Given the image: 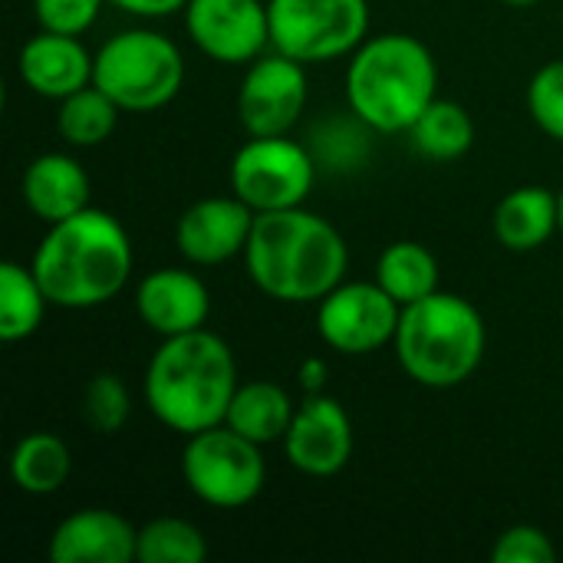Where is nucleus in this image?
<instances>
[{"label": "nucleus", "mask_w": 563, "mask_h": 563, "mask_svg": "<svg viewBox=\"0 0 563 563\" xmlns=\"http://www.w3.org/2000/svg\"><path fill=\"white\" fill-rule=\"evenodd\" d=\"M271 49L307 66L350 56L369 36V0H267Z\"/></svg>", "instance_id": "9"}, {"label": "nucleus", "mask_w": 563, "mask_h": 563, "mask_svg": "<svg viewBox=\"0 0 563 563\" xmlns=\"http://www.w3.org/2000/svg\"><path fill=\"white\" fill-rule=\"evenodd\" d=\"M346 106L379 135L409 132L439 96V63L412 33L366 36L346 63Z\"/></svg>", "instance_id": "4"}, {"label": "nucleus", "mask_w": 563, "mask_h": 563, "mask_svg": "<svg viewBox=\"0 0 563 563\" xmlns=\"http://www.w3.org/2000/svg\"><path fill=\"white\" fill-rule=\"evenodd\" d=\"M185 56L178 43L152 26L119 30L96 49L92 86L122 112H155L175 102L185 86Z\"/></svg>", "instance_id": "6"}, {"label": "nucleus", "mask_w": 563, "mask_h": 563, "mask_svg": "<svg viewBox=\"0 0 563 563\" xmlns=\"http://www.w3.org/2000/svg\"><path fill=\"white\" fill-rule=\"evenodd\" d=\"M294 412H297V402L280 383L251 379V383L238 386V393L228 406L224 426H231L244 439L267 449L274 442H284V435L294 422Z\"/></svg>", "instance_id": "20"}, {"label": "nucleus", "mask_w": 563, "mask_h": 563, "mask_svg": "<svg viewBox=\"0 0 563 563\" xmlns=\"http://www.w3.org/2000/svg\"><path fill=\"white\" fill-rule=\"evenodd\" d=\"M188 40L221 66H247L271 49L267 0H188Z\"/></svg>", "instance_id": "12"}, {"label": "nucleus", "mask_w": 563, "mask_h": 563, "mask_svg": "<svg viewBox=\"0 0 563 563\" xmlns=\"http://www.w3.org/2000/svg\"><path fill=\"white\" fill-rule=\"evenodd\" d=\"M257 211L234 191L211 195L181 211L175 221V247L191 267H218L244 257Z\"/></svg>", "instance_id": "14"}, {"label": "nucleus", "mask_w": 563, "mask_h": 563, "mask_svg": "<svg viewBox=\"0 0 563 563\" xmlns=\"http://www.w3.org/2000/svg\"><path fill=\"white\" fill-rule=\"evenodd\" d=\"M320 162L310 145L290 135H247L231 158V191L257 214L307 205Z\"/></svg>", "instance_id": "8"}, {"label": "nucleus", "mask_w": 563, "mask_h": 563, "mask_svg": "<svg viewBox=\"0 0 563 563\" xmlns=\"http://www.w3.org/2000/svg\"><path fill=\"white\" fill-rule=\"evenodd\" d=\"M406 135L419 155L432 162H455L465 158L475 145V119L462 102L435 96Z\"/></svg>", "instance_id": "24"}, {"label": "nucleus", "mask_w": 563, "mask_h": 563, "mask_svg": "<svg viewBox=\"0 0 563 563\" xmlns=\"http://www.w3.org/2000/svg\"><path fill=\"white\" fill-rule=\"evenodd\" d=\"M208 558V541L201 528L185 518H155L139 528V561L142 563H201Z\"/></svg>", "instance_id": "26"}, {"label": "nucleus", "mask_w": 563, "mask_h": 563, "mask_svg": "<svg viewBox=\"0 0 563 563\" xmlns=\"http://www.w3.org/2000/svg\"><path fill=\"white\" fill-rule=\"evenodd\" d=\"M297 379H300L303 393H323V386H327V363L320 356L303 360L300 369H297Z\"/></svg>", "instance_id": "32"}, {"label": "nucleus", "mask_w": 563, "mask_h": 563, "mask_svg": "<svg viewBox=\"0 0 563 563\" xmlns=\"http://www.w3.org/2000/svg\"><path fill=\"white\" fill-rule=\"evenodd\" d=\"M20 195L33 218H40L43 224H56L89 208L92 181L79 158L66 152H43L23 168Z\"/></svg>", "instance_id": "18"}, {"label": "nucleus", "mask_w": 563, "mask_h": 563, "mask_svg": "<svg viewBox=\"0 0 563 563\" xmlns=\"http://www.w3.org/2000/svg\"><path fill=\"white\" fill-rule=\"evenodd\" d=\"M92 63L96 53H89L79 36L40 30L20 46L16 73L30 92L59 102L92 82Z\"/></svg>", "instance_id": "17"}, {"label": "nucleus", "mask_w": 563, "mask_h": 563, "mask_svg": "<svg viewBox=\"0 0 563 563\" xmlns=\"http://www.w3.org/2000/svg\"><path fill=\"white\" fill-rule=\"evenodd\" d=\"M307 63L267 49L247 63L238 89V119L247 135H290L307 112Z\"/></svg>", "instance_id": "11"}, {"label": "nucleus", "mask_w": 563, "mask_h": 563, "mask_svg": "<svg viewBox=\"0 0 563 563\" xmlns=\"http://www.w3.org/2000/svg\"><path fill=\"white\" fill-rule=\"evenodd\" d=\"M109 0H33L40 30L82 36L102 13Z\"/></svg>", "instance_id": "30"}, {"label": "nucleus", "mask_w": 563, "mask_h": 563, "mask_svg": "<svg viewBox=\"0 0 563 563\" xmlns=\"http://www.w3.org/2000/svg\"><path fill=\"white\" fill-rule=\"evenodd\" d=\"M393 346L412 383L426 389H455L478 373L488 350V327L472 300L435 290L426 300L402 307Z\"/></svg>", "instance_id": "5"}, {"label": "nucleus", "mask_w": 563, "mask_h": 563, "mask_svg": "<svg viewBox=\"0 0 563 563\" xmlns=\"http://www.w3.org/2000/svg\"><path fill=\"white\" fill-rule=\"evenodd\" d=\"M73 475V452L53 432H30L10 452V478L23 495H56Z\"/></svg>", "instance_id": "21"}, {"label": "nucleus", "mask_w": 563, "mask_h": 563, "mask_svg": "<svg viewBox=\"0 0 563 563\" xmlns=\"http://www.w3.org/2000/svg\"><path fill=\"white\" fill-rule=\"evenodd\" d=\"M525 102L534 125L554 142H563V59H551L534 69Z\"/></svg>", "instance_id": "28"}, {"label": "nucleus", "mask_w": 563, "mask_h": 563, "mask_svg": "<svg viewBox=\"0 0 563 563\" xmlns=\"http://www.w3.org/2000/svg\"><path fill=\"white\" fill-rule=\"evenodd\" d=\"M119 115L122 109L99 86L89 82L56 102V132L73 148H96L115 132Z\"/></svg>", "instance_id": "25"}, {"label": "nucleus", "mask_w": 563, "mask_h": 563, "mask_svg": "<svg viewBox=\"0 0 563 563\" xmlns=\"http://www.w3.org/2000/svg\"><path fill=\"white\" fill-rule=\"evenodd\" d=\"M558 208H561V234H563V188L558 191Z\"/></svg>", "instance_id": "34"}, {"label": "nucleus", "mask_w": 563, "mask_h": 563, "mask_svg": "<svg viewBox=\"0 0 563 563\" xmlns=\"http://www.w3.org/2000/svg\"><path fill=\"white\" fill-rule=\"evenodd\" d=\"M505 3H511V7H534V3H541V0H505Z\"/></svg>", "instance_id": "33"}, {"label": "nucleus", "mask_w": 563, "mask_h": 563, "mask_svg": "<svg viewBox=\"0 0 563 563\" xmlns=\"http://www.w3.org/2000/svg\"><path fill=\"white\" fill-rule=\"evenodd\" d=\"M287 462L307 478H333L353 459V419L350 412L327 393H307L297 402L294 422L284 435Z\"/></svg>", "instance_id": "13"}, {"label": "nucleus", "mask_w": 563, "mask_h": 563, "mask_svg": "<svg viewBox=\"0 0 563 563\" xmlns=\"http://www.w3.org/2000/svg\"><path fill=\"white\" fill-rule=\"evenodd\" d=\"M402 307L376 280H343L317 303L320 340L343 356H369L393 346Z\"/></svg>", "instance_id": "10"}, {"label": "nucleus", "mask_w": 563, "mask_h": 563, "mask_svg": "<svg viewBox=\"0 0 563 563\" xmlns=\"http://www.w3.org/2000/svg\"><path fill=\"white\" fill-rule=\"evenodd\" d=\"M115 10L142 16V20H158V16H172L178 10H185L188 0H109Z\"/></svg>", "instance_id": "31"}, {"label": "nucleus", "mask_w": 563, "mask_h": 563, "mask_svg": "<svg viewBox=\"0 0 563 563\" xmlns=\"http://www.w3.org/2000/svg\"><path fill=\"white\" fill-rule=\"evenodd\" d=\"M492 231L501 247L511 254H531L544 247L554 234H561V208L558 191L548 185H521L511 188L492 214Z\"/></svg>", "instance_id": "19"}, {"label": "nucleus", "mask_w": 563, "mask_h": 563, "mask_svg": "<svg viewBox=\"0 0 563 563\" xmlns=\"http://www.w3.org/2000/svg\"><path fill=\"white\" fill-rule=\"evenodd\" d=\"M439 261L422 241H393L376 261V284L399 303H419L439 290Z\"/></svg>", "instance_id": "22"}, {"label": "nucleus", "mask_w": 563, "mask_h": 563, "mask_svg": "<svg viewBox=\"0 0 563 563\" xmlns=\"http://www.w3.org/2000/svg\"><path fill=\"white\" fill-rule=\"evenodd\" d=\"M30 267L53 307L96 310L129 287L135 251L125 224L89 205L66 221L46 224Z\"/></svg>", "instance_id": "2"}, {"label": "nucleus", "mask_w": 563, "mask_h": 563, "mask_svg": "<svg viewBox=\"0 0 563 563\" xmlns=\"http://www.w3.org/2000/svg\"><path fill=\"white\" fill-rule=\"evenodd\" d=\"M49 297L33 274V267L3 261L0 264V340L3 343H23L30 340L46 317Z\"/></svg>", "instance_id": "23"}, {"label": "nucleus", "mask_w": 563, "mask_h": 563, "mask_svg": "<svg viewBox=\"0 0 563 563\" xmlns=\"http://www.w3.org/2000/svg\"><path fill=\"white\" fill-rule=\"evenodd\" d=\"M135 313L158 340L205 330L211 290L188 267H158L135 284Z\"/></svg>", "instance_id": "15"}, {"label": "nucleus", "mask_w": 563, "mask_h": 563, "mask_svg": "<svg viewBox=\"0 0 563 563\" xmlns=\"http://www.w3.org/2000/svg\"><path fill=\"white\" fill-rule=\"evenodd\" d=\"M79 412L86 419V426L99 435H115L125 429L129 416H132V396L129 386L122 383V376L115 373H96L86 386H82V402Z\"/></svg>", "instance_id": "27"}, {"label": "nucleus", "mask_w": 563, "mask_h": 563, "mask_svg": "<svg viewBox=\"0 0 563 563\" xmlns=\"http://www.w3.org/2000/svg\"><path fill=\"white\" fill-rule=\"evenodd\" d=\"M238 386L234 350L205 327L158 343L142 376V399L168 432L188 439L224 422Z\"/></svg>", "instance_id": "3"}, {"label": "nucleus", "mask_w": 563, "mask_h": 563, "mask_svg": "<svg viewBox=\"0 0 563 563\" xmlns=\"http://www.w3.org/2000/svg\"><path fill=\"white\" fill-rule=\"evenodd\" d=\"M46 558L53 563L139 561V528L119 511L82 508L53 528Z\"/></svg>", "instance_id": "16"}, {"label": "nucleus", "mask_w": 563, "mask_h": 563, "mask_svg": "<svg viewBox=\"0 0 563 563\" xmlns=\"http://www.w3.org/2000/svg\"><path fill=\"white\" fill-rule=\"evenodd\" d=\"M181 478L188 492L221 511L247 508L261 498L267 485L264 445L244 439L231 426H214L185 439L181 449Z\"/></svg>", "instance_id": "7"}, {"label": "nucleus", "mask_w": 563, "mask_h": 563, "mask_svg": "<svg viewBox=\"0 0 563 563\" xmlns=\"http://www.w3.org/2000/svg\"><path fill=\"white\" fill-rule=\"evenodd\" d=\"M244 267L251 284L277 303H320L346 280L350 244L307 205L264 211L254 221Z\"/></svg>", "instance_id": "1"}, {"label": "nucleus", "mask_w": 563, "mask_h": 563, "mask_svg": "<svg viewBox=\"0 0 563 563\" xmlns=\"http://www.w3.org/2000/svg\"><path fill=\"white\" fill-rule=\"evenodd\" d=\"M558 548L548 531L534 525H515L492 544V563H554Z\"/></svg>", "instance_id": "29"}]
</instances>
